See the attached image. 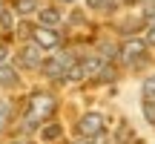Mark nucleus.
<instances>
[{"label": "nucleus", "instance_id": "f257e3e1", "mask_svg": "<svg viewBox=\"0 0 155 144\" xmlns=\"http://www.w3.org/2000/svg\"><path fill=\"white\" fill-rule=\"evenodd\" d=\"M58 110V98L52 92H32L29 95V104H26V115L20 118V135H32V133H40L46 121L55 115Z\"/></svg>", "mask_w": 155, "mask_h": 144}, {"label": "nucleus", "instance_id": "412c9836", "mask_svg": "<svg viewBox=\"0 0 155 144\" xmlns=\"http://www.w3.org/2000/svg\"><path fill=\"white\" fill-rule=\"evenodd\" d=\"M61 3H75V0H61Z\"/></svg>", "mask_w": 155, "mask_h": 144}, {"label": "nucleus", "instance_id": "6ab92c4d", "mask_svg": "<svg viewBox=\"0 0 155 144\" xmlns=\"http://www.w3.org/2000/svg\"><path fill=\"white\" fill-rule=\"evenodd\" d=\"M9 144H26V139H17V141H9Z\"/></svg>", "mask_w": 155, "mask_h": 144}, {"label": "nucleus", "instance_id": "9d476101", "mask_svg": "<svg viewBox=\"0 0 155 144\" xmlns=\"http://www.w3.org/2000/svg\"><path fill=\"white\" fill-rule=\"evenodd\" d=\"M89 12H98V15H115L121 0H83Z\"/></svg>", "mask_w": 155, "mask_h": 144}, {"label": "nucleus", "instance_id": "aec40b11", "mask_svg": "<svg viewBox=\"0 0 155 144\" xmlns=\"http://www.w3.org/2000/svg\"><path fill=\"white\" fill-rule=\"evenodd\" d=\"M3 9H6V3H3V0H0V12H3Z\"/></svg>", "mask_w": 155, "mask_h": 144}, {"label": "nucleus", "instance_id": "39448f33", "mask_svg": "<svg viewBox=\"0 0 155 144\" xmlns=\"http://www.w3.org/2000/svg\"><path fill=\"white\" fill-rule=\"evenodd\" d=\"M32 40L43 52H52V49H61V46H63V32H61V29H49V26H35Z\"/></svg>", "mask_w": 155, "mask_h": 144}, {"label": "nucleus", "instance_id": "423d86ee", "mask_svg": "<svg viewBox=\"0 0 155 144\" xmlns=\"http://www.w3.org/2000/svg\"><path fill=\"white\" fill-rule=\"evenodd\" d=\"M104 124L106 121H104L101 112H83V115L78 118V135H81V139H95V135L106 133Z\"/></svg>", "mask_w": 155, "mask_h": 144}, {"label": "nucleus", "instance_id": "f8f14e48", "mask_svg": "<svg viewBox=\"0 0 155 144\" xmlns=\"http://www.w3.org/2000/svg\"><path fill=\"white\" fill-rule=\"evenodd\" d=\"M15 121V104L9 98H0V133L9 130V124Z\"/></svg>", "mask_w": 155, "mask_h": 144}, {"label": "nucleus", "instance_id": "20e7f679", "mask_svg": "<svg viewBox=\"0 0 155 144\" xmlns=\"http://www.w3.org/2000/svg\"><path fill=\"white\" fill-rule=\"evenodd\" d=\"M46 61V52L40 49L35 40H23L20 49H17V63H20L23 69H40Z\"/></svg>", "mask_w": 155, "mask_h": 144}, {"label": "nucleus", "instance_id": "0eeeda50", "mask_svg": "<svg viewBox=\"0 0 155 144\" xmlns=\"http://www.w3.org/2000/svg\"><path fill=\"white\" fill-rule=\"evenodd\" d=\"M35 17H38V26H49V29H61L63 23V12L55 9V6H43Z\"/></svg>", "mask_w": 155, "mask_h": 144}, {"label": "nucleus", "instance_id": "a211bd4d", "mask_svg": "<svg viewBox=\"0 0 155 144\" xmlns=\"http://www.w3.org/2000/svg\"><path fill=\"white\" fill-rule=\"evenodd\" d=\"M9 58H12L9 43H3V40H0V67H3V63H9Z\"/></svg>", "mask_w": 155, "mask_h": 144}, {"label": "nucleus", "instance_id": "4468645a", "mask_svg": "<svg viewBox=\"0 0 155 144\" xmlns=\"http://www.w3.org/2000/svg\"><path fill=\"white\" fill-rule=\"evenodd\" d=\"M141 112H144V118H147V124H152L155 127V101H141Z\"/></svg>", "mask_w": 155, "mask_h": 144}, {"label": "nucleus", "instance_id": "4be33fe9", "mask_svg": "<svg viewBox=\"0 0 155 144\" xmlns=\"http://www.w3.org/2000/svg\"><path fill=\"white\" fill-rule=\"evenodd\" d=\"M138 3H147V0H138Z\"/></svg>", "mask_w": 155, "mask_h": 144}, {"label": "nucleus", "instance_id": "ddd939ff", "mask_svg": "<svg viewBox=\"0 0 155 144\" xmlns=\"http://www.w3.org/2000/svg\"><path fill=\"white\" fill-rule=\"evenodd\" d=\"M0 29H3L6 35L15 32V12H12V6H6V9L0 12Z\"/></svg>", "mask_w": 155, "mask_h": 144}, {"label": "nucleus", "instance_id": "7ed1b4c3", "mask_svg": "<svg viewBox=\"0 0 155 144\" xmlns=\"http://www.w3.org/2000/svg\"><path fill=\"white\" fill-rule=\"evenodd\" d=\"M75 61H78L75 52H69V49H55V55H46L40 72H43V78H49V81H66V72H69V67H72Z\"/></svg>", "mask_w": 155, "mask_h": 144}, {"label": "nucleus", "instance_id": "2eb2a0df", "mask_svg": "<svg viewBox=\"0 0 155 144\" xmlns=\"http://www.w3.org/2000/svg\"><path fill=\"white\" fill-rule=\"evenodd\" d=\"M141 92H144L147 101H155V75L144 78V84H141Z\"/></svg>", "mask_w": 155, "mask_h": 144}, {"label": "nucleus", "instance_id": "dca6fc26", "mask_svg": "<svg viewBox=\"0 0 155 144\" xmlns=\"http://www.w3.org/2000/svg\"><path fill=\"white\" fill-rule=\"evenodd\" d=\"M141 17H144V20H152V17H155V0L141 3Z\"/></svg>", "mask_w": 155, "mask_h": 144}, {"label": "nucleus", "instance_id": "f3484780", "mask_svg": "<svg viewBox=\"0 0 155 144\" xmlns=\"http://www.w3.org/2000/svg\"><path fill=\"white\" fill-rule=\"evenodd\" d=\"M144 40H147V43H150V46H155V17H152V20H147V29H144Z\"/></svg>", "mask_w": 155, "mask_h": 144}, {"label": "nucleus", "instance_id": "1a4fd4ad", "mask_svg": "<svg viewBox=\"0 0 155 144\" xmlns=\"http://www.w3.org/2000/svg\"><path fill=\"white\" fill-rule=\"evenodd\" d=\"M40 9H43L40 0H12V12H15L17 17H32V15H38Z\"/></svg>", "mask_w": 155, "mask_h": 144}, {"label": "nucleus", "instance_id": "f03ea898", "mask_svg": "<svg viewBox=\"0 0 155 144\" xmlns=\"http://www.w3.org/2000/svg\"><path fill=\"white\" fill-rule=\"evenodd\" d=\"M118 58L124 61V67L138 69L150 61V43L144 38H127L121 46H118Z\"/></svg>", "mask_w": 155, "mask_h": 144}, {"label": "nucleus", "instance_id": "9b49d317", "mask_svg": "<svg viewBox=\"0 0 155 144\" xmlns=\"http://www.w3.org/2000/svg\"><path fill=\"white\" fill-rule=\"evenodd\" d=\"M38 135H40V141H46V144H49V141H58V139L63 135V127H61L58 121H46L43 127H40Z\"/></svg>", "mask_w": 155, "mask_h": 144}, {"label": "nucleus", "instance_id": "6e6552de", "mask_svg": "<svg viewBox=\"0 0 155 144\" xmlns=\"http://www.w3.org/2000/svg\"><path fill=\"white\" fill-rule=\"evenodd\" d=\"M15 87H20V72L12 63H3L0 67V89H15Z\"/></svg>", "mask_w": 155, "mask_h": 144}]
</instances>
